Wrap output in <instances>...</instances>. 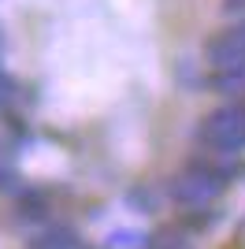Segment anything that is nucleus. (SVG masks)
I'll return each instance as SVG.
<instances>
[{
	"label": "nucleus",
	"mask_w": 245,
	"mask_h": 249,
	"mask_svg": "<svg viewBox=\"0 0 245 249\" xmlns=\"http://www.w3.org/2000/svg\"><path fill=\"white\" fill-rule=\"evenodd\" d=\"M230 182V167H219L212 160H190V164L171 175L167 182V197L182 208H208Z\"/></svg>",
	"instance_id": "nucleus-1"
},
{
	"label": "nucleus",
	"mask_w": 245,
	"mask_h": 249,
	"mask_svg": "<svg viewBox=\"0 0 245 249\" xmlns=\"http://www.w3.org/2000/svg\"><path fill=\"white\" fill-rule=\"evenodd\" d=\"M197 142L215 156H238L245 149V101H227L201 119Z\"/></svg>",
	"instance_id": "nucleus-2"
},
{
	"label": "nucleus",
	"mask_w": 245,
	"mask_h": 249,
	"mask_svg": "<svg viewBox=\"0 0 245 249\" xmlns=\"http://www.w3.org/2000/svg\"><path fill=\"white\" fill-rule=\"evenodd\" d=\"M204 63L212 71H227V67H242L245 63V19L234 26H223L215 30L208 41H204Z\"/></svg>",
	"instance_id": "nucleus-3"
},
{
	"label": "nucleus",
	"mask_w": 245,
	"mask_h": 249,
	"mask_svg": "<svg viewBox=\"0 0 245 249\" xmlns=\"http://www.w3.org/2000/svg\"><path fill=\"white\" fill-rule=\"evenodd\" d=\"M30 249H86L78 238V231L67 227V223H52V227H45L37 234V238H30Z\"/></svg>",
	"instance_id": "nucleus-4"
},
{
	"label": "nucleus",
	"mask_w": 245,
	"mask_h": 249,
	"mask_svg": "<svg viewBox=\"0 0 245 249\" xmlns=\"http://www.w3.org/2000/svg\"><path fill=\"white\" fill-rule=\"evenodd\" d=\"M204 86L215 89V93H227L230 101H242V93H245V63L242 67H227V71H212L204 78Z\"/></svg>",
	"instance_id": "nucleus-5"
},
{
	"label": "nucleus",
	"mask_w": 245,
	"mask_h": 249,
	"mask_svg": "<svg viewBox=\"0 0 245 249\" xmlns=\"http://www.w3.org/2000/svg\"><path fill=\"white\" fill-rule=\"evenodd\" d=\"M49 194L45 190H19V216L22 219H49Z\"/></svg>",
	"instance_id": "nucleus-6"
},
{
	"label": "nucleus",
	"mask_w": 245,
	"mask_h": 249,
	"mask_svg": "<svg viewBox=\"0 0 245 249\" xmlns=\"http://www.w3.org/2000/svg\"><path fill=\"white\" fill-rule=\"evenodd\" d=\"M145 246L149 249H190V231H186L182 223H167V227H160Z\"/></svg>",
	"instance_id": "nucleus-7"
},
{
	"label": "nucleus",
	"mask_w": 245,
	"mask_h": 249,
	"mask_svg": "<svg viewBox=\"0 0 245 249\" xmlns=\"http://www.w3.org/2000/svg\"><path fill=\"white\" fill-rule=\"evenodd\" d=\"M126 201H134V205H141L138 212H156V197L149 186H134L130 194H126Z\"/></svg>",
	"instance_id": "nucleus-8"
}]
</instances>
